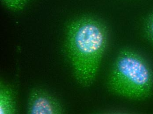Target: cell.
<instances>
[{"instance_id":"cell-6","label":"cell","mask_w":153,"mask_h":114,"mask_svg":"<svg viewBox=\"0 0 153 114\" xmlns=\"http://www.w3.org/2000/svg\"><path fill=\"white\" fill-rule=\"evenodd\" d=\"M29 0H2L5 6L10 10L19 11L22 10Z\"/></svg>"},{"instance_id":"cell-1","label":"cell","mask_w":153,"mask_h":114,"mask_svg":"<svg viewBox=\"0 0 153 114\" xmlns=\"http://www.w3.org/2000/svg\"><path fill=\"white\" fill-rule=\"evenodd\" d=\"M107 27L97 18L85 16L69 24L66 51L74 77L83 87L93 83L107 47Z\"/></svg>"},{"instance_id":"cell-2","label":"cell","mask_w":153,"mask_h":114,"mask_svg":"<svg viewBox=\"0 0 153 114\" xmlns=\"http://www.w3.org/2000/svg\"><path fill=\"white\" fill-rule=\"evenodd\" d=\"M113 93L134 100H143L152 94L153 71L147 60L136 51H120L115 60L107 80Z\"/></svg>"},{"instance_id":"cell-5","label":"cell","mask_w":153,"mask_h":114,"mask_svg":"<svg viewBox=\"0 0 153 114\" xmlns=\"http://www.w3.org/2000/svg\"><path fill=\"white\" fill-rule=\"evenodd\" d=\"M144 31L147 39L153 45V13L146 19Z\"/></svg>"},{"instance_id":"cell-3","label":"cell","mask_w":153,"mask_h":114,"mask_svg":"<svg viewBox=\"0 0 153 114\" xmlns=\"http://www.w3.org/2000/svg\"><path fill=\"white\" fill-rule=\"evenodd\" d=\"M64 109L57 98L46 90L34 88L31 91L28 100L27 113L61 114Z\"/></svg>"},{"instance_id":"cell-4","label":"cell","mask_w":153,"mask_h":114,"mask_svg":"<svg viewBox=\"0 0 153 114\" xmlns=\"http://www.w3.org/2000/svg\"><path fill=\"white\" fill-rule=\"evenodd\" d=\"M17 112L15 91L10 85L1 82L0 114H15Z\"/></svg>"}]
</instances>
